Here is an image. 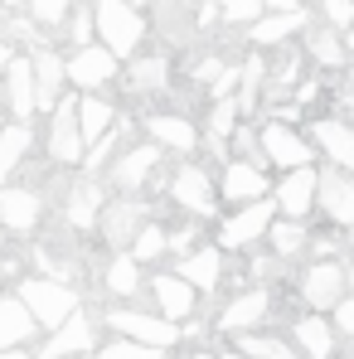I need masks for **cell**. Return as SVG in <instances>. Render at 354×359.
<instances>
[{"instance_id":"cell-30","label":"cell","mask_w":354,"mask_h":359,"mask_svg":"<svg viewBox=\"0 0 354 359\" xmlns=\"http://www.w3.org/2000/svg\"><path fill=\"white\" fill-rule=\"evenodd\" d=\"M78 126H83V141H102L112 126H117V107L102 97V93H78Z\"/></svg>"},{"instance_id":"cell-34","label":"cell","mask_w":354,"mask_h":359,"mask_svg":"<svg viewBox=\"0 0 354 359\" xmlns=\"http://www.w3.org/2000/svg\"><path fill=\"white\" fill-rule=\"evenodd\" d=\"M126 252H131L141 267H146V262H161V257L170 252V229H165L161 219H146V224H141V233H136V243H131Z\"/></svg>"},{"instance_id":"cell-32","label":"cell","mask_w":354,"mask_h":359,"mask_svg":"<svg viewBox=\"0 0 354 359\" xmlns=\"http://www.w3.org/2000/svg\"><path fill=\"white\" fill-rule=\"evenodd\" d=\"M267 243H272V257H282V262H296V257L311 248V229H306L301 219H272V229H267Z\"/></svg>"},{"instance_id":"cell-25","label":"cell","mask_w":354,"mask_h":359,"mask_svg":"<svg viewBox=\"0 0 354 359\" xmlns=\"http://www.w3.org/2000/svg\"><path fill=\"white\" fill-rule=\"evenodd\" d=\"M311 146L320 151V156H330V165L335 170H350L354 175V126L340 117H320L311 126Z\"/></svg>"},{"instance_id":"cell-29","label":"cell","mask_w":354,"mask_h":359,"mask_svg":"<svg viewBox=\"0 0 354 359\" xmlns=\"http://www.w3.org/2000/svg\"><path fill=\"white\" fill-rule=\"evenodd\" d=\"M121 83H126V93H136V97H156V93L170 83V63H165V54L131 59V63H126V73H121Z\"/></svg>"},{"instance_id":"cell-15","label":"cell","mask_w":354,"mask_h":359,"mask_svg":"<svg viewBox=\"0 0 354 359\" xmlns=\"http://www.w3.org/2000/svg\"><path fill=\"white\" fill-rule=\"evenodd\" d=\"M141 131H146V141H156L165 156H170V151H175V156H194L199 141H204V131L184 117V112H146V117H141Z\"/></svg>"},{"instance_id":"cell-3","label":"cell","mask_w":354,"mask_h":359,"mask_svg":"<svg viewBox=\"0 0 354 359\" xmlns=\"http://www.w3.org/2000/svg\"><path fill=\"white\" fill-rule=\"evenodd\" d=\"M170 204L189 219H219V175L204 161H179L175 170L165 175Z\"/></svg>"},{"instance_id":"cell-35","label":"cell","mask_w":354,"mask_h":359,"mask_svg":"<svg viewBox=\"0 0 354 359\" xmlns=\"http://www.w3.org/2000/svg\"><path fill=\"white\" fill-rule=\"evenodd\" d=\"M233 345L252 359H301L292 335H257V330H247V335H233Z\"/></svg>"},{"instance_id":"cell-6","label":"cell","mask_w":354,"mask_h":359,"mask_svg":"<svg viewBox=\"0 0 354 359\" xmlns=\"http://www.w3.org/2000/svg\"><path fill=\"white\" fill-rule=\"evenodd\" d=\"M97 316L93 311H73L68 320H63L59 330H49L44 340H34L29 350H34V359H88L102 340H97Z\"/></svg>"},{"instance_id":"cell-9","label":"cell","mask_w":354,"mask_h":359,"mask_svg":"<svg viewBox=\"0 0 354 359\" xmlns=\"http://www.w3.org/2000/svg\"><path fill=\"white\" fill-rule=\"evenodd\" d=\"M272 219H277V199H272V194L229 209V214L219 219V248L233 252V248H252V243H262V238H267V229H272Z\"/></svg>"},{"instance_id":"cell-46","label":"cell","mask_w":354,"mask_h":359,"mask_svg":"<svg viewBox=\"0 0 354 359\" xmlns=\"http://www.w3.org/2000/svg\"><path fill=\"white\" fill-rule=\"evenodd\" d=\"M189 359H219V350H194Z\"/></svg>"},{"instance_id":"cell-49","label":"cell","mask_w":354,"mask_h":359,"mask_svg":"<svg viewBox=\"0 0 354 359\" xmlns=\"http://www.w3.org/2000/svg\"><path fill=\"white\" fill-rule=\"evenodd\" d=\"M184 5H204V0H184Z\"/></svg>"},{"instance_id":"cell-18","label":"cell","mask_w":354,"mask_h":359,"mask_svg":"<svg viewBox=\"0 0 354 359\" xmlns=\"http://www.w3.org/2000/svg\"><path fill=\"white\" fill-rule=\"evenodd\" d=\"M224 267H229V257H224L219 243H199L194 252L175 257V272L199 292V297H214V292L224 287Z\"/></svg>"},{"instance_id":"cell-27","label":"cell","mask_w":354,"mask_h":359,"mask_svg":"<svg viewBox=\"0 0 354 359\" xmlns=\"http://www.w3.org/2000/svg\"><path fill=\"white\" fill-rule=\"evenodd\" d=\"M102 292H107V301H136L146 292V272L131 252H112L102 262Z\"/></svg>"},{"instance_id":"cell-48","label":"cell","mask_w":354,"mask_h":359,"mask_svg":"<svg viewBox=\"0 0 354 359\" xmlns=\"http://www.w3.org/2000/svg\"><path fill=\"white\" fill-rule=\"evenodd\" d=\"M20 5H29V0H5V10H20Z\"/></svg>"},{"instance_id":"cell-42","label":"cell","mask_w":354,"mask_h":359,"mask_svg":"<svg viewBox=\"0 0 354 359\" xmlns=\"http://www.w3.org/2000/svg\"><path fill=\"white\" fill-rule=\"evenodd\" d=\"M224 68H229V63L219 59V54H204V59L194 63V83H214V78H219Z\"/></svg>"},{"instance_id":"cell-45","label":"cell","mask_w":354,"mask_h":359,"mask_svg":"<svg viewBox=\"0 0 354 359\" xmlns=\"http://www.w3.org/2000/svg\"><path fill=\"white\" fill-rule=\"evenodd\" d=\"M0 359H34V350H0Z\"/></svg>"},{"instance_id":"cell-44","label":"cell","mask_w":354,"mask_h":359,"mask_svg":"<svg viewBox=\"0 0 354 359\" xmlns=\"http://www.w3.org/2000/svg\"><path fill=\"white\" fill-rule=\"evenodd\" d=\"M219 359H252V355H243L238 345H224V350H219Z\"/></svg>"},{"instance_id":"cell-47","label":"cell","mask_w":354,"mask_h":359,"mask_svg":"<svg viewBox=\"0 0 354 359\" xmlns=\"http://www.w3.org/2000/svg\"><path fill=\"white\" fill-rule=\"evenodd\" d=\"M345 49H350V59H354V25L345 29Z\"/></svg>"},{"instance_id":"cell-33","label":"cell","mask_w":354,"mask_h":359,"mask_svg":"<svg viewBox=\"0 0 354 359\" xmlns=\"http://www.w3.org/2000/svg\"><path fill=\"white\" fill-rule=\"evenodd\" d=\"M301 25H306V15H301V10H287V15H262V20H252L247 39H252L257 49H267V44H287Z\"/></svg>"},{"instance_id":"cell-40","label":"cell","mask_w":354,"mask_h":359,"mask_svg":"<svg viewBox=\"0 0 354 359\" xmlns=\"http://www.w3.org/2000/svg\"><path fill=\"white\" fill-rule=\"evenodd\" d=\"M320 15H325V25H330V29H340V34H345V29L354 25V0H320Z\"/></svg>"},{"instance_id":"cell-10","label":"cell","mask_w":354,"mask_h":359,"mask_svg":"<svg viewBox=\"0 0 354 359\" xmlns=\"http://www.w3.org/2000/svg\"><path fill=\"white\" fill-rule=\"evenodd\" d=\"M257 141H262V165H272V170H301L315 161L311 136H301L292 121H262Z\"/></svg>"},{"instance_id":"cell-16","label":"cell","mask_w":354,"mask_h":359,"mask_svg":"<svg viewBox=\"0 0 354 359\" xmlns=\"http://www.w3.org/2000/svg\"><path fill=\"white\" fill-rule=\"evenodd\" d=\"M44 224V194L34 184H5L0 189V229L5 233H34Z\"/></svg>"},{"instance_id":"cell-43","label":"cell","mask_w":354,"mask_h":359,"mask_svg":"<svg viewBox=\"0 0 354 359\" xmlns=\"http://www.w3.org/2000/svg\"><path fill=\"white\" fill-rule=\"evenodd\" d=\"M10 59H15V44H5V39H0V78H5V68H10Z\"/></svg>"},{"instance_id":"cell-50","label":"cell","mask_w":354,"mask_h":359,"mask_svg":"<svg viewBox=\"0 0 354 359\" xmlns=\"http://www.w3.org/2000/svg\"><path fill=\"white\" fill-rule=\"evenodd\" d=\"M131 5H151V0H131Z\"/></svg>"},{"instance_id":"cell-28","label":"cell","mask_w":354,"mask_h":359,"mask_svg":"<svg viewBox=\"0 0 354 359\" xmlns=\"http://www.w3.org/2000/svg\"><path fill=\"white\" fill-rule=\"evenodd\" d=\"M34 151V126L29 121H5L0 126V189L20 175V165L29 161Z\"/></svg>"},{"instance_id":"cell-37","label":"cell","mask_w":354,"mask_h":359,"mask_svg":"<svg viewBox=\"0 0 354 359\" xmlns=\"http://www.w3.org/2000/svg\"><path fill=\"white\" fill-rule=\"evenodd\" d=\"M63 29H68V44H73V49L93 44V34H97V15H93V5H73Z\"/></svg>"},{"instance_id":"cell-38","label":"cell","mask_w":354,"mask_h":359,"mask_svg":"<svg viewBox=\"0 0 354 359\" xmlns=\"http://www.w3.org/2000/svg\"><path fill=\"white\" fill-rule=\"evenodd\" d=\"M219 10H224L229 25H252V20H262L267 0H219Z\"/></svg>"},{"instance_id":"cell-17","label":"cell","mask_w":354,"mask_h":359,"mask_svg":"<svg viewBox=\"0 0 354 359\" xmlns=\"http://www.w3.org/2000/svg\"><path fill=\"white\" fill-rule=\"evenodd\" d=\"M112 78H117V54L107 44H83L68 54V83L78 93H102Z\"/></svg>"},{"instance_id":"cell-1","label":"cell","mask_w":354,"mask_h":359,"mask_svg":"<svg viewBox=\"0 0 354 359\" xmlns=\"http://www.w3.org/2000/svg\"><path fill=\"white\" fill-rule=\"evenodd\" d=\"M97 320H102L107 335L136 340V345H151V350H175V345H179V325H175V320H165L161 311L131 306V301H107Z\"/></svg>"},{"instance_id":"cell-8","label":"cell","mask_w":354,"mask_h":359,"mask_svg":"<svg viewBox=\"0 0 354 359\" xmlns=\"http://www.w3.org/2000/svg\"><path fill=\"white\" fill-rule=\"evenodd\" d=\"M151 219V204L141 199V194H112L107 204H102V219H97V238L107 243V252H126L136 233H141V224Z\"/></svg>"},{"instance_id":"cell-14","label":"cell","mask_w":354,"mask_h":359,"mask_svg":"<svg viewBox=\"0 0 354 359\" xmlns=\"http://www.w3.org/2000/svg\"><path fill=\"white\" fill-rule=\"evenodd\" d=\"M345 297H350V267L345 262H311L301 272V301H306V311L325 316Z\"/></svg>"},{"instance_id":"cell-39","label":"cell","mask_w":354,"mask_h":359,"mask_svg":"<svg viewBox=\"0 0 354 359\" xmlns=\"http://www.w3.org/2000/svg\"><path fill=\"white\" fill-rule=\"evenodd\" d=\"M73 10V0H29V20L34 25H63Z\"/></svg>"},{"instance_id":"cell-19","label":"cell","mask_w":354,"mask_h":359,"mask_svg":"<svg viewBox=\"0 0 354 359\" xmlns=\"http://www.w3.org/2000/svg\"><path fill=\"white\" fill-rule=\"evenodd\" d=\"M315 204H320V214H325L335 229H354V175L325 165L320 180H315Z\"/></svg>"},{"instance_id":"cell-4","label":"cell","mask_w":354,"mask_h":359,"mask_svg":"<svg viewBox=\"0 0 354 359\" xmlns=\"http://www.w3.org/2000/svg\"><path fill=\"white\" fill-rule=\"evenodd\" d=\"M93 15H97V44H107L117 59H131V54L141 49L146 29H151L131 0H97Z\"/></svg>"},{"instance_id":"cell-2","label":"cell","mask_w":354,"mask_h":359,"mask_svg":"<svg viewBox=\"0 0 354 359\" xmlns=\"http://www.w3.org/2000/svg\"><path fill=\"white\" fill-rule=\"evenodd\" d=\"M15 297L29 306V316L39 320V330H59V325L68 320V316H73V311H83V292H78L73 282L44 277V272L25 277V282L15 287Z\"/></svg>"},{"instance_id":"cell-12","label":"cell","mask_w":354,"mask_h":359,"mask_svg":"<svg viewBox=\"0 0 354 359\" xmlns=\"http://www.w3.org/2000/svg\"><path fill=\"white\" fill-rule=\"evenodd\" d=\"M272 194V180H267V165L262 161H238L229 156L224 165H219V204H252V199H267Z\"/></svg>"},{"instance_id":"cell-7","label":"cell","mask_w":354,"mask_h":359,"mask_svg":"<svg viewBox=\"0 0 354 359\" xmlns=\"http://www.w3.org/2000/svg\"><path fill=\"white\" fill-rule=\"evenodd\" d=\"M44 156H49L54 165H63V170L83 165V156H88V141H83V126H78V93H73V97H63L59 107L49 112Z\"/></svg>"},{"instance_id":"cell-26","label":"cell","mask_w":354,"mask_h":359,"mask_svg":"<svg viewBox=\"0 0 354 359\" xmlns=\"http://www.w3.org/2000/svg\"><path fill=\"white\" fill-rule=\"evenodd\" d=\"M39 340V320L29 316V306L15 297L0 292V350H29Z\"/></svg>"},{"instance_id":"cell-13","label":"cell","mask_w":354,"mask_h":359,"mask_svg":"<svg viewBox=\"0 0 354 359\" xmlns=\"http://www.w3.org/2000/svg\"><path fill=\"white\" fill-rule=\"evenodd\" d=\"M146 292H151V311H161L165 320H175V325H184V320H194L199 316V306H204V297L179 277V272H151L146 277Z\"/></svg>"},{"instance_id":"cell-31","label":"cell","mask_w":354,"mask_h":359,"mask_svg":"<svg viewBox=\"0 0 354 359\" xmlns=\"http://www.w3.org/2000/svg\"><path fill=\"white\" fill-rule=\"evenodd\" d=\"M306 54L320 63V68H345V63H350L345 34H340V29H330V25H315V29H306Z\"/></svg>"},{"instance_id":"cell-5","label":"cell","mask_w":354,"mask_h":359,"mask_svg":"<svg viewBox=\"0 0 354 359\" xmlns=\"http://www.w3.org/2000/svg\"><path fill=\"white\" fill-rule=\"evenodd\" d=\"M161 165H165V151L156 141H136V146H121L102 180H112L117 194H141V189H156Z\"/></svg>"},{"instance_id":"cell-22","label":"cell","mask_w":354,"mask_h":359,"mask_svg":"<svg viewBox=\"0 0 354 359\" xmlns=\"http://www.w3.org/2000/svg\"><path fill=\"white\" fill-rule=\"evenodd\" d=\"M29 59H34V107H39V112H54L63 97H68V93H63V88H68V59L54 54V49H44V44H39Z\"/></svg>"},{"instance_id":"cell-24","label":"cell","mask_w":354,"mask_h":359,"mask_svg":"<svg viewBox=\"0 0 354 359\" xmlns=\"http://www.w3.org/2000/svg\"><path fill=\"white\" fill-rule=\"evenodd\" d=\"M292 345H296V355H301V359H335L340 335H335V325H330L325 316L306 311V316H296V320H292Z\"/></svg>"},{"instance_id":"cell-51","label":"cell","mask_w":354,"mask_h":359,"mask_svg":"<svg viewBox=\"0 0 354 359\" xmlns=\"http://www.w3.org/2000/svg\"><path fill=\"white\" fill-rule=\"evenodd\" d=\"M0 126H5V112H0Z\"/></svg>"},{"instance_id":"cell-20","label":"cell","mask_w":354,"mask_h":359,"mask_svg":"<svg viewBox=\"0 0 354 359\" xmlns=\"http://www.w3.org/2000/svg\"><path fill=\"white\" fill-rule=\"evenodd\" d=\"M315 180H320L315 165L282 170L277 189H272V199H277V214H282V219H301V224H306V214L315 209Z\"/></svg>"},{"instance_id":"cell-36","label":"cell","mask_w":354,"mask_h":359,"mask_svg":"<svg viewBox=\"0 0 354 359\" xmlns=\"http://www.w3.org/2000/svg\"><path fill=\"white\" fill-rule=\"evenodd\" d=\"M93 359H170V350H151V345H136V340L112 335V340H102L93 350Z\"/></svg>"},{"instance_id":"cell-41","label":"cell","mask_w":354,"mask_h":359,"mask_svg":"<svg viewBox=\"0 0 354 359\" xmlns=\"http://www.w3.org/2000/svg\"><path fill=\"white\" fill-rule=\"evenodd\" d=\"M330 325H335L340 340H354V297H345L335 311H330Z\"/></svg>"},{"instance_id":"cell-21","label":"cell","mask_w":354,"mask_h":359,"mask_svg":"<svg viewBox=\"0 0 354 359\" xmlns=\"http://www.w3.org/2000/svg\"><path fill=\"white\" fill-rule=\"evenodd\" d=\"M0 102L10 107V121H29L39 107H34V59L15 54L5 78H0Z\"/></svg>"},{"instance_id":"cell-11","label":"cell","mask_w":354,"mask_h":359,"mask_svg":"<svg viewBox=\"0 0 354 359\" xmlns=\"http://www.w3.org/2000/svg\"><path fill=\"white\" fill-rule=\"evenodd\" d=\"M267 320H272V292L267 287H243V292H233V297L219 306L214 330L233 340V335H247V330H257Z\"/></svg>"},{"instance_id":"cell-23","label":"cell","mask_w":354,"mask_h":359,"mask_svg":"<svg viewBox=\"0 0 354 359\" xmlns=\"http://www.w3.org/2000/svg\"><path fill=\"white\" fill-rule=\"evenodd\" d=\"M107 199H112V194L97 184V175L68 180V199H63V219H68V229H97Z\"/></svg>"}]
</instances>
